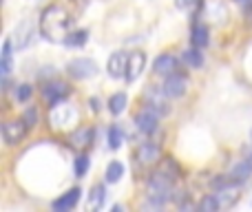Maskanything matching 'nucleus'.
<instances>
[{
	"instance_id": "f3484780",
	"label": "nucleus",
	"mask_w": 252,
	"mask_h": 212,
	"mask_svg": "<svg viewBox=\"0 0 252 212\" xmlns=\"http://www.w3.org/2000/svg\"><path fill=\"white\" fill-rule=\"evenodd\" d=\"M69 115H75V111L71 108L69 104H58V106H53L51 108V126H56V128H62V126H66V124H71L69 121Z\"/></svg>"
},
{
	"instance_id": "f704fd0d",
	"label": "nucleus",
	"mask_w": 252,
	"mask_h": 212,
	"mask_svg": "<svg viewBox=\"0 0 252 212\" xmlns=\"http://www.w3.org/2000/svg\"><path fill=\"white\" fill-rule=\"evenodd\" d=\"M248 159H250V161H252V152H250V155H248Z\"/></svg>"
},
{
	"instance_id": "1a4fd4ad",
	"label": "nucleus",
	"mask_w": 252,
	"mask_h": 212,
	"mask_svg": "<svg viewBox=\"0 0 252 212\" xmlns=\"http://www.w3.org/2000/svg\"><path fill=\"white\" fill-rule=\"evenodd\" d=\"M153 71H155V75L168 78V75H173L179 71V60L173 56V53H161V56H157L155 62H153Z\"/></svg>"
},
{
	"instance_id": "20e7f679",
	"label": "nucleus",
	"mask_w": 252,
	"mask_h": 212,
	"mask_svg": "<svg viewBox=\"0 0 252 212\" xmlns=\"http://www.w3.org/2000/svg\"><path fill=\"white\" fill-rule=\"evenodd\" d=\"M159 113L151 106H144L135 113V126L142 130L144 135H153L157 128H159Z\"/></svg>"
},
{
	"instance_id": "c85d7f7f",
	"label": "nucleus",
	"mask_w": 252,
	"mask_h": 212,
	"mask_svg": "<svg viewBox=\"0 0 252 212\" xmlns=\"http://www.w3.org/2000/svg\"><path fill=\"white\" fill-rule=\"evenodd\" d=\"M89 166H91L89 155H78L75 157V177H84L87 170H89Z\"/></svg>"
},
{
	"instance_id": "393cba45",
	"label": "nucleus",
	"mask_w": 252,
	"mask_h": 212,
	"mask_svg": "<svg viewBox=\"0 0 252 212\" xmlns=\"http://www.w3.org/2000/svg\"><path fill=\"white\" fill-rule=\"evenodd\" d=\"M126 104H128V97H126V93H113V95L109 97V111L113 113V115H122Z\"/></svg>"
},
{
	"instance_id": "9d476101",
	"label": "nucleus",
	"mask_w": 252,
	"mask_h": 212,
	"mask_svg": "<svg viewBox=\"0 0 252 212\" xmlns=\"http://www.w3.org/2000/svg\"><path fill=\"white\" fill-rule=\"evenodd\" d=\"M126 69H128V53H124V51L111 53L109 62H106V71H109L111 78H115V80L126 78Z\"/></svg>"
},
{
	"instance_id": "aec40b11",
	"label": "nucleus",
	"mask_w": 252,
	"mask_h": 212,
	"mask_svg": "<svg viewBox=\"0 0 252 212\" xmlns=\"http://www.w3.org/2000/svg\"><path fill=\"white\" fill-rule=\"evenodd\" d=\"M208 42H210L208 27H206V25H195V27H192V31H190V44H192V47L204 49V47H208Z\"/></svg>"
},
{
	"instance_id": "bb28decb",
	"label": "nucleus",
	"mask_w": 252,
	"mask_h": 212,
	"mask_svg": "<svg viewBox=\"0 0 252 212\" xmlns=\"http://www.w3.org/2000/svg\"><path fill=\"white\" fill-rule=\"evenodd\" d=\"M159 170L161 173H166L170 179H179V166L177 161L173 159V157H161L159 161Z\"/></svg>"
},
{
	"instance_id": "6e6552de",
	"label": "nucleus",
	"mask_w": 252,
	"mask_h": 212,
	"mask_svg": "<svg viewBox=\"0 0 252 212\" xmlns=\"http://www.w3.org/2000/svg\"><path fill=\"white\" fill-rule=\"evenodd\" d=\"M13 44H16L18 49H27L31 42L35 40V25L33 20H22L20 25L16 27V31H13Z\"/></svg>"
},
{
	"instance_id": "b1692460",
	"label": "nucleus",
	"mask_w": 252,
	"mask_h": 212,
	"mask_svg": "<svg viewBox=\"0 0 252 212\" xmlns=\"http://www.w3.org/2000/svg\"><path fill=\"white\" fill-rule=\"evenodd\" d=\"M124 173H126V168L122 161H111L106 166V183H118L124 177Z\"/></svg>"
},
{
	"instance_id": "c9c22d12",
	"label": "nucleus",
	"mask_w": 252,
	"mask_h": 212,
	"mask_svg": "<svg viewBox=\"0 0 252 212\" xmlns=\"http://www.w3.org/2000/svg\"><path fill=\"white\" fill-rule=\"evenodd\" d=\"M250 139H252V130H250Z\"/></svg>"
},
{
	"instance_id": "f257e3e1",
	"label": "nucleus",
	"mask_w": 252,
	"mask_h": 212,
	"mask_svg": "<svg viewBox=\"0 0 252 212\" xmlns=\"http://www.w3.org/2000/svg\"><path fill=\"white\" fill-rule=\"evenodd\" d=\"M40 35L47 38L49 42H64L71 29V16L62 4H49L40 13Z\"/></svg>"
},
{
	"instance_id": "a211bd4d",
	"label": "nucleus",
	"mask_w": 252,
	"mask_h": 212,
	"mask_svg": "<svg viewBox=\"0 0 252 212\" xmlns=\"http://www.w3.org/2000/svg\"><path fill=\"white\" fill-rule=\"evenodd\" d=\"M230 177L235 179V182H248V179L252 177V161L250 159H239L232 164L230 168Z\"/></svg>"
},
{
	"instance_id": "473e14b6",
	"label": "nucleus",
	"mask_w": 252,
	"mask_h": 212,
	"mask_svg": "<svg viewBox=\"0 0 252 212\" xmlns=\"http://www.w3.org/2000/svg\"><path fill=\"white\" fill-rule=\"evenodd\" d=\"M97 104H100V102H97L95 97H91V106H93V111H100V106H97Z\"/></svg>"
},
{
	"instance_id": "2eb2a0df",
	"label": "nucleus",
	"mask_w": 252,
	"mask_h": 212,
	"mask_svg": "<svg viewBox=\"0 0 252 212\" xmlns=\"http://www.w3.org/2000/svg\"><path fill=\"white\" fill-rule=\"evenodd\" d=\"M80 195H82V190H80L78 186L71 188V190H66L64 195H60L56 201H53L51 208L56 212H66V210L75 208V206H78V201H80Z\"/></svg>"
},
{
	"instance_id": "c756f323",
	"label": "nucleus",
	"mask_w": 252,
	"mask_h": 212,
	"mask_svg": "<svg viewBox=\"0 0 252 212\" xmlns=\"http://www.w3.org/2000/svg\"><path fill=\"white\" fill-rule=\"evenodd\" d=\"M13 95H16L18 102H27L31 95H33V87H31V84H18Z\"/></svg>"
},
{
	"instance_id": "7c9ffc66",
	"label": "nucleus",
	"mask_w": 252,
	"mask_h": 212,
	"mask_svg": "<svg viewBox=\"0 0 252 212\" xmlns=\"http://www.w3.org/2000/svg\"><path fill=\"white\" fill-rule=\"evenodd\" d=\"M22 120H25V124L29 126V128H33L35 124H38V108L35 106H29L25 111V115H22Z\"/></svg>"
},
{
	"instance_id": "6ab92c4d",
	"label": "nucleus",
	"mask_w": 252,
	"mask_h": 212,
	"mask_svg": "<svg viewBox=\"0 0 252 212\" xmlns=\"http://www.w3.org/2000/svg\"><path fill=\"white\" fill-rule=\"evenodd\" d=\"M104 199H106V188L104 183H95L89 192V201H87V208L89 210H100L104 206Z\"/></svg>"
},
{
	"instance_id": "ddd939ff",
	"label": "nucleus",
	"mask_w": 252,
	"mask_h": 212,
	"mask_svg": "<svg viewBox=\"0 0 252 212\" xmlns=\"http://www.w3.org/2000/svg\"><path fill=\"white\" fill-rule=\"evenodd\" d=\"M137 161L144 166H153L161 161V148L153 142H146L137 148Z\"/></svg>"
},
{
	"instance_id": "9b49d317",
	"label": "nucleus",
	"mask_w": 252,
	"mask_h": 212,
	"mask_svg": "<svg viewBox=\"0 0 252 212\" xmlns=\"http://www.w3.org/2000/svg\"><path fill=\"white\" fill-rule=\"evenodd\" d=\"M93 137H95V130L91 126H80L69 135V144L75 151H84V148H89L93 144Z\"/></svg>"
},
{
	"instance_id": "4468645a",
	"label": "nucleus",
	"mask_w": 252,
	"mask_h": 212,
	"mask_svg": "<svg viewBox=\"0 0 252 212\" xmlns=\"http://www.w3.org/2000/svg\"><path fill=\"white\" fill-rule=\"evenodd\" d=\"M144 66H146V53L142 51H133L128 53V69H126V82H135L142 75Z\"/></svg>"
},
{
	"instance_id": "dca6fc26",
	"label": "nucleus",
	"mask_w": 252,
	"mask_h": 212,
	"mask_svg": "<svg viewBox=\"0 0 252 212\" xmlns=\"http://www.w3.org/2000/svg\"><path fill=\"white\" fill-rule=\"evenodd\" d=\"M13 40H4L2 44V56H0V75H2V80H9V75H11L13 71Z\"/></svg>"
},
{
	"instance_id": "0eeeda50",
	"label": "nucleus",
	"mask_w": 252,
	"mask_h": 212,
	"mask_svg": "<svg viewBox=\"0 0 252 212\" xmlns=\"http://www.w3.org/2000/svg\"><path fill=\"white\" fill-rule=\"evenodd\" d=\"M186 89H188V80L184 78L182 73L168 75V78L164 80V84H161V91H164V95L166 97H173V100L186 95Z\"/></svg>"
},
{
	"instance_id": "5701e85b",
	"label": "nucleus",
	"mask_w": 252,
	"mask_h": 212,
	"mask_svg": "<svg viewBox=\"0 0 252 212\" xmlns=\"http://www.w3.org/2000/svg\"><path fill=\"white\" fill-rule=\"evenodd\" d=\"M87 40H89V31L87 29H78V31H71L62 44H64V47L75 49V47H84V44H87Z\"/></svg>"
},
{
	"instance_id": "39448f33",
	"label": "nucleus",
	"mask_w": 252,
	"mask_h": 212,
	"mask_svg": "<svg viewBox=\"0 0 252 212\" xmlns=\"http://www.w3.org/2000/svg\"><path fill=\"white\" fill-rule=\"evenodd\" d=\"M69 93H71V89H69V84H64V82H60V80H53V82H47L44 84V89H42V97H44V102H47L49 106H58L60 102H64L66 97H69Z\"/></svg>"
},
{
	"instance_id": "f8f14e48",
	"label": "nucleus",
	"mask_w": 252,
	"mask_h": 212,
	"mask_svg": "<svg viewBox=\"0 0 252 212\" xmlns=\"http://www.w3.org/2000/svg\"><path fill=\"white\" fill-rule=\"evenodd\" d=\"M239 192H241V182H230L228 186L215 190V195H217L221 208H230V206L237 204V199H239Z\"/></svg>"
},
{
	"instance_id": "7ed1b4c3",
	"label": "nucleus",
	"mask_w": 252,
	"mask_h": 212,
	"mask_svg": "<svg viewBox=\"0 0 252 212\" xmlns=\"http://www.w3.org/2000/svg\"><path fill=\"white\" fill-rule=\"evenodd\" d=\"M100 66H97L95 60L91 58H75L66 64V73L71 75L73 80H89V78H95Z\"/></svg>"
},
{
	"instance_id": "a878e982",
	"label": "nucleus",
	"mask_w": 252,
	"mask_h": 212,
	"mask_svg": "<svg viewBox=\"0 0 252 212\" xmlns=\"http://www.w3.org/2000/svg\"><path fill=\"white\" fill-rule=\"evenodd\" d=\"M124 139H126V133H124V128L120 124H113L109 128V146L113 148V151H118L120 146L124 144Z\"/></svg>"
},
{
	"instance_id": "2f4dec72",
	"label": "nucleus",
	"mask_w": 252,
	"mask_h": 212,
	"mask_svg": "<svg viewBox=\"0 0 252 212\" xmlns=\"http://www.w3.org/2000/svg\"><path fill=\"white\" fill-rule=\"evenodd\" d=\"M197 0H175V7L177 9H190Z\"/></svg>"
},
{
	"instance_id": "412c9836",
	"label": "nucleus",
	"mask_w": 252,
	"mask_h": 212,
	"mask_svg": "<svg viewBox=\"0 0 252 212\" xmlns=\"http://www.w3.org/2000/svg\"><path fill=\"white\" fill-rule=\"evenodd\" d=\"M159 93H161L159 89H155V91H146V95H144V100H146V106L155 108L159 115H168L170 108H168V104H166V102L159 97Z\"/></svg>"
},
{
	"instance_id": "4be33fe9",
	"label": "nucleus",
	"mask_w": 252,
	"mask_h": 212,
	"mask_svg": "<svg viewBox=\"0 0 252 212\" xmlns=\"http://www.w3.org/2000/svg\"><path fill=\"white\" fill-rule=\"evenodd\" d=\"M184 62H186L188 66H192V69H201L204 66V53H201L199 47H190L184 51Z\"/></svg>"
},
{
	"instance_id": "f03ea898",
	"label": "nucleus",
	"mask_w": 252,
	"mask_h": 212,
	"mask_svg": "<svg viewBox=\"0 0 252 212\" xmlns=\"http://www.w3.org/2000/svg\"><path fill=\"white\" fill-rule=\"evenodd\" d=\"M173 183L175 179H170L166 173L157 170V173L151 175L146 186V197H148V206L151 208H164L170 199H173Z\"/></svg>"
},
{
	"instance_id": "423d86ee",
	"label": "nucleus",
	"mask_w": 252,
	"mask_h": 212,
	"mask_svg": "<svg viewBox=\"0 0 252 212\" xmlns=\"http://www.w3.org/2000/svg\"><path fill=\"white\" fill-rule=\"evenodd\" d=\"M29 133V126L25 124V120H11V121H4L2 124V139L7 146H16L18 142L25 139V135Z\"/></svg>"
},
{
	"instance_id": "cd10ccee",
	"label": "nucleus",
	"mask_w": 252,
	"mask_h": 212,
	"mask_svg": "<svg viewBox=\"0 0 252 212\" xmlns=\"http://www.w3.org/2000/svg\"><path fill=\"white\" fill-rule=\"evenodd\" d=\"M199 208H201V210H204V212H217L219 208H221V204H219L217 195H206V197H204V199H201Z\"/></svg>"
},
{
	"instance_id": "72a5a7b5",
	"label": "nucleus",
	"mask_w": 252,
	"mask_h": 212,
	"mask_svg": "<svg viewBox=\"0 0 252 212\" xmlns=\"http://www.w3.org/2000/svg\"><path fill=\"white\" fill-rule=\"evenodd\" d=\"M237 2H239V4H244V7H246V4H248V7H250V4H252V0H237Z\"/></svg>"
}]
</instances>
